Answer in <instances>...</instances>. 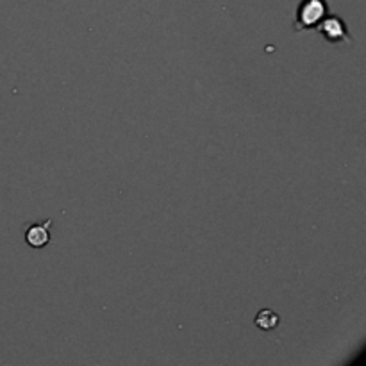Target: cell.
I'll use <instances>...</instances> for the list:
<instances>
[{"instance_id":"277c9868","label":"cell","mask_w":366,"mask_h":366,"mask_svg":"<svg viewBox=\"0 0 366 366\" xmlns=\"http://www.w3.org/2000/svg\"><path fill=\"white\" fill-rule=\"evenodd\" d=\"M256 325L261 331H271V329H276L279 325V316L271 309H261L258 316H256Z\"/></svg>"},{"instance_id":"7a4b0ae2","label":"cell","mask_w":366,"mask_h":366,"mask_svg":"<svg viewBox=\"0 0 366 366\" xmlns=\"http://www.w3.org/2000/svg\"><path fill=\"white\" fill-rule=\"evenodd\" d=\"M316 30L329 44H352V38H350L349 30H347V26L336 15H327Z\"/></svg>"},{"instance_id":"3957f363","label":"cell","mask_w":366,"mask_h":366,"mask_svg":"<svg viewBox=\"0 0 366 366\" xmlns=\"http://www.w3.org/2000/svg\"><path fill=\"white\" fill-rule=\"evenodd\" d=\"M52 220H45L41 224H30L26 229V242L32 249H44L50 243Z\"/></svg>"},{"instance_id":"6da1fadb","label":"cell","mask_w":366,"mask_h":366,"mask_svg":"<svg viewBox=\"0 0 366 366\" xmlns=\"http://www.w3.org/2000/svg\"><path fill=\"white\" fill-rule=\"evenodd\" d=\"M327 15V0H300V4H298L297 11H295L293 29L297 32H300V30H316Z\"/></svg>"}]
</instances>
